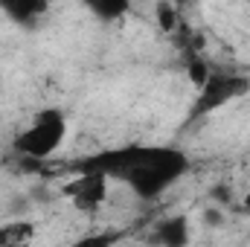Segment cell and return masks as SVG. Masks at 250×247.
I'll list each match as a JSON object with an SVG mask.
<instances>
[{"label":"cell","mask_w":250,"mask_h":247,"mask_svg":"<svg viewBox=\"0 0 250 247\" xmlns=\"http://www.w3.org/2000/svg\"><path fill=\"white\" fill-rule=\"evenodd\" d=\"M62 195L73 204V209L79 212H96L105 206L108 195H111V178L105 172H90L82 169L73 181L62 186Z\"/></svg>","instance_id":"obj_4"},{"label":"cell","mask_w":250,"mask_h":247,"mask_svg":"<svg viewBox=\"0 0 250 247\" xmlns=\"http://www.w3.org/2000/svg\"><path fill=\"white\" fill-rule=\"evenodd\" d=\"M82 169L105 172L111 181H123L137 198L154 201L189 169V157L172 145H125L87 160Z\"/></svg>","instance_id":"obj_1"},{"label":"cell","mask_w":250,"mask_h":247,"mask_svg":"<svg viewBox=\"0 0 250 247\" xmlns=\"http://www.w3.org/2000/svg\"><path fill=\"white\" fill-rule=\"evenodd\" d=\"M239 206H242V212H248V215H250V186H248V192L242 195V201H239Z\"/></svg>","instance_id":"obj_11"},{"label":"cell","mask_w":250,"mask_h":247,"mask_svg":"<svg viewBox=\"0 0 250 247\" xmlns=\"http://www.w3.org/2000/svg\"><path fill=\"white\" fill-rule=\"evenodd\" d=\"M114 236L111 233H90V236H82V239H76L70 247H114Z\"/></svg>","instance_id":"obj_10"},{"label":"cell","mask_w":250,"mask_h":247,"mask_svg":"<svg viewBox=\"0 0 250 247\" xmlns=\"http://www.w3.org/2000/svg\"><path fill=\"white\" fill-rule=\"evenodd\" d=\"M38 239V227L26 218H12L0 224V247H32Z\"/></svg>","instance_id":"obj_5"},{"label":"cell","mask_w":250,"mask_h":247,"mask_svg":"<svg viewBox=\"0 0 250 247\" xmlns=\"http://www.w3.org/2000/svg\"><path fill=\"white\" fill-rule=\"evenodd\" d=\"M154 21L163 32H175L181 26V12H178L175 3H157L154 6Z\"/></svg>","instance_id":"obj_7"},{"label":"cell","mask_w":250,"mask_h":247,"mask_svg":"<svg viewBox=\"0 0 250 247\" xmlns=\"http://www.w3.org/2000/svg\"><path fill=\"white\" fill-rule=\"evenodd\" d=\"M157 242L160 247H187L192 242V227L187 215H172L157 227Z\"/></svg>","instance_id":"obj_6"},{"label":"cell","mask_w":250,"mask_h":247,"mask_svg":"<svg viewBox=\"0 0 250 247\" xmlns=\"http://www.w3.org/2000/svg\"><path fill=\"white\" fill-rule=\"evenodd\" d=\"M250 90V79L242 73H215L209 76V82L198 90V99L192 105V117H207V114H215L218 108L230 105L233 99L245 96Z\"/></svg>","instance_id":"obj_3"},{"label":"cell","mask_w":250,"mask_h":247,"mask_svg":"<svg viewBox=\"0 0 250 247\" xmlns=\"http://www.w3.org/2000/svg\"><path fill=\"white\" fill-rule=\"evenodd\" d=\"M67 128H70V123H67L64 111L44 108L15 134L12 148H15V154H21L26 160H47L64 145Z\"/></svg>","instance_id":"obj_2"},{"label":"cell","mask_w":250,"mask_h":247,"mask_svg":"<svg viewBox=\"0 0 250 247\" xmlns=\"http://www.w3.org/2000/svg\"><path fill=\"white\" fill-rule=\"evenodd\" d=\"M207 224H221V212L209 209V212H207Z\"/></svg>","instance_id":"obj_12"},{"label":"cell","mask_w":250,"mask_h":247,"mask_svg":"<svg viewBox=\"0 0 250 247\" xmlns=\"http://www.w3.org/2000/svg\"><path fill=\"white\" fill-rule=\"evenodd\" d=\"M187 76H189V82L195 84V90H201L207 82H209V76H212V70H209V64L204 62V59H192V62L187 64Z\"/></svg>","instance_id":"obj_8"},{"label":"cell","mask_w":250,"mask_h":247,"mask_svg":"<svg viewBox=\"0 0 250 247\" xmlns=\"http://www.w3.org/2000/svg\"><path fill=\"white\" fill-rule=\"evenodd\" d=\"M6 12H9L15 21L26 23V21H29V18H35L38 12H47V6H44V3H23V6H18V3H9V6H6Z\"/></svg>","instance_id":"obj_9"}]
</instances>
